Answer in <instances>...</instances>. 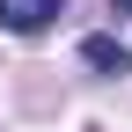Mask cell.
Segmentation results:
<instances>
[{
	"mask_svg": "<svg viewBox=\"0 0 132 132\" xmlns=\"http://www.w3.org/2000/svg\"><path fill=\"white\" fill-rule=\"evenodd\" d=\"M66 15V0H0V22L15 29V37H37L44 22H59Z\"/></svg>",
	"mask_w": 132,
	"mask_h": 132,
	"instance_id": "obj_1",
	"label": "cell"
},
{
	"mask_svg": "<svg viewBox=\"0 0 132 132\" xmlns=\"http://www.w3.org/2000/svg\"><path fill=\"white\" fill-rule=\"evenodd\" d=\"M81 59L103 66V73H132V52H125V44H110V37H88V44H81Z\"/></svg>",
	"mask_w": 132,
	"mask_h": 132,
	"instance_id": "obj_2",
	"label": "cell"
},
{
	"mask_svg": "<svg viewBox=\"0 0 132 132\" xmlns=\"http://www.w3.org/2000/svg\"><path fill=\"white\" fill-rule=\"evenodd\" d=\"M110 7H118V15H132V0H110Z\"/></svg>",
	"mask_w": 132,
	"mask_h": 132,
	"instance_id": "obj_3",
	"label": "cell"
}]
</instances>
